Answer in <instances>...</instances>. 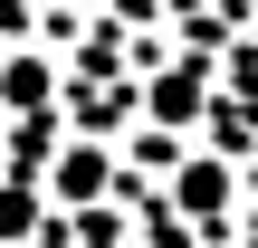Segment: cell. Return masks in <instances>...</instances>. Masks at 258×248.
<instances>
[{
	"instance_id": "obj_3",
	"label": "cell",
	"mask_w": 258,
	"mask_h": 248,
	"mask_svg": "<svg viewBox=\"0 0 258 248\" xmlns=\"http://www.w3.org/2000/svg\"><path fill=\"white\" fill-rule=\"evenodd\" d=\"M48 96H57V67L38 48H10L0 57V115H48Z\"/></svg>"
},
{
	"instance_id": "obj_2",
	"label": "cell",
	"mask_w": 258,
	"mask_h": 248,
	"mask_svg": "<svg viewBox=\"0 0 258 248\" xmlns=\"http://www.w3.org/2000/svg\"><path fill=\"white\" fill-rule=\"evenodd\" d=\"M105 191H115V153H105V143H67V153L48 162V201L86 210V201H105Z\"/></svg>"
},
{
	"instance_id": "obj_5",
	"label": "cell",
	"mask_w": 258,
	"mask_h": 248,
	"mask_svg": "<svg viewBox=\"0 0 258 248\" xmlns=\"http://www.w3.org/2000/svg\"><path fill=\"white\" fill-rule=\"evenodd\" d=\"M38 220H48V191L0 182V248H29V239H38Z\"/></svg>"
},
{
	"instance_id": "obj_1",
	"label": "cell",
	"mask_w": 258,
	"mask_h": 248,
	"mask_svg": "<svg viewBox=\"0 0 258 248\" xmlns=\"http://www.w3.org/2000/svg\"><path fill=\"white\" fill-rule=\"evenodd\" d=\"M134 105H144L153 124H172V134H182V124H201V115H211V76H201V67L182 57V67H163V76H153V86H144Z\"/></svg>"
},
{
	"instance_id": "obj_4",
	"label": "cell",
	"mask_w": 258,
	"mask_h": 248,
	"mask_svg": "<svg viewBox=\"0 0 258 248\" xmlns=\"http://www.w3.org/2000/svg\"><path fill=\"white\" fill-rule=\"evenodd\" d=\"M172 201H182L191 220H220V201H230V153H191V162L172 172Z\"/></svg>"
}]
</instances>
